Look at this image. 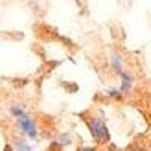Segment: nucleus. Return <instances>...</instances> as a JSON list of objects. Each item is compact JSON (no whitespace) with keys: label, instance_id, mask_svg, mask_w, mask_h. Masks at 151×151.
Here are the masks:
<instances>
[{"label":"nucleus","instance_id":"obj_4","mask_svg":"<svg viewBox=\"0 0 151 151\" xmlns=\"http://www.w3.org/2000/svg\"><path fill=\"white\" fill-rule=\"evenodd\" d=\"M120 78H122V94L129 92V88H131V85H133V78H131L129 74H125V72L120 74Z\"/></svg>","mask_w":151,"mask_h":151},{"label":"nucleus","instance_id":"obj_8","mask_svg":"<svg viewBox=\"0 0 151 151\" xmlns=\"http://www.w3.org/2000/svg\"><path fill=\"white\" fill-rule=\"evenodd\" d=\"M59 144H70V138L68 137H59Z\"/></svg>","mask_w":151,"mask_h":151},{"label":"nucleus","instance_id":"obj_7","mask_svg":"<svg viewBox=\"0 0 151 151\" xmlns=\"http://www.w3.org/2000/svg\"><path fill=\"white\" fill-rule=\"evenodd\" d=\"M109 94H111L112 98H122V92H116L114 88H111V90H109Z\"/></svg>","mask_w":151,"mask_h":151},{"label":"nucleus","instance_id":"obj_1","mask_svg":"<svg viewBox=\"0 0 151 151\" xmlns=\"http://www.w3.org/2000/svg\"><path fill=\"white\" fill-rule=\"evenodd\" d=\"M87 125H88V131L92 134V138L98 142V144L109 140V129H107V125H105V122L100 116H90L87 120Z\"/></svg>","mask_w":151,"mask_h":151},{"label":"nucleus","instance_id":"obj_6","mask_svg":"<svg viewBox=\"0 0 151 151\" xmlns=\"http://www.w3.org/2000/svg\"><path fill=\"white\" fill-rule=\"evenodd\" d=\"M17 147H19V151H33L28 144H24V142H20V140L17 142Z\"/></svg>","mask_w":151,"mask_h":151},{"label":"nucleus","instance_id":"obj_5","mask_svg":"<svg viewBox=\"0 0 151 151\" xmlns=\"http://www.w3.org/2000/svg\"><path fill=\"white\" fill-rule=\"evenodd\" d=\"M11 114H13L15 118H19V116H22V114H26V112H24V109H20V107H17V105H13V107H11Z\"/></svg>","mask_w":151,"mask_h":151},{"label":"nucleus","instance_id":"obj_3","mask_svg":"<svg viewBox=\"0 0 151 151\" xmlns=\"http://www.w3.org/2000/svg\"><path fill=\"white\" fill-rule=\"evenodd\" d=\"M111 66H112V70H114L116 74H122V72H124L122 57H120L118 54H112V55H111Z\"/></svg>","mask_w":151,"mask_h":151},{"label":"nucleus","instance_id":"obj_2","mask_svg":"<svg viewBox=\"0 0 151 151\" xmlns=\"http://www.w3.org/2000/svg\"><path fill=\"white\" fill-rule=\"evenodd\" d=\"M17 124H19L20 131L24 133V134H28L29 138H37V127H35V122H33V120L29 118L28 114L19 116V118H17Z\"/></svg>","mask_w":151,"mask_h":151},{"label":"nucleus","instance_id":"obj_9","mask_svg":"<svg viewBox=\"0 0 151 151\" xmlns=\"http://www.w3.org/2000/svg\"><path fill=\"white\" fill-rule=\"evenodd\" d=\"M109 151H116V149H114V147H112V149H109Z\"/></svg>","mask_w":151,"mask_h":151},{"label":"nucleus","instance_id":"obj_10","mask_svg":"<svg viewBox=\"0 0 151 151\" xmlns=\"http://www.w3.org/2000/svg\"><path fill=\"white\" fill-rule=\"evenodd\" d=\"M6 151H11V149H9V147H6Z\"/></svg>","mask_w":151,"mask_h":151}]
</instances>
